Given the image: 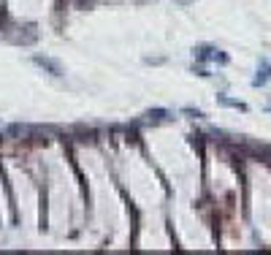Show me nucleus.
<instances>
[{"instance_id": "1", "label": "nucleus", "mask_w": 271, "mask_h": 255, "mask_svg": "<svg viewBox=\"0 0 271 255\" xmlns=\"http://www.w3.org/2000/svg\"><path fill=\"white\" fill-rule=\"evenodd\" d=\"M193 57L201 60V63H220V65L228 63V54L220 52L217 47H195L193 49Z\"/></svg>"}, {"instance_id": "2", "label": "nucleus", "mask_w": 271, "mask_h": 255, "mask_svg": "<svg viewBox=\"0 0 271 255\" xmlns=\"http://www.w3.org/2000/svg\"><path fill=\"white\" fill-rule=\"evenodd\" d=\"M269 79H271V63H269V60H260V63H258V74H255L252 84H255V87H263Z\"/></svg>"}, {"instance_id": "3", "label": "nucleus", "mask_w": 271, "mask_h": 255, "mask_svg": "<svg viewBox=\"0 0 271 255\" xmlns=\"http://www.w3.org/2000/svg\"><path fill=\"white\" fill-rule=\"evenodd\" d=\"M33 63H36V65H41V68H46L52 76H60V74H63L60 63H54V60H49V57H33Z\"/></svg>"}, {"instance_id": "4", "label": "nucleus", "mask_w": 271, "mask_h": 255, "mask_svg": "<svg viewBox=\"0 0 271 255\" xmlns=\"http://www.w3.org/2000/svg\"><path fill=\"white\" fill-rule=\"evenodd\" d=\"M217 103L228 106V109H239V111H247V103H242V101H233V98H228V95H217Z\"/></svg>"}, {"instance_id": "5", "label": "nucleus", "mask_w": 271, "mask_h": 255, "mask_svg": "<svg viewBox=\"0 0 271 255\" xmlns=\"http://www.w3.org/2000/svg\"><path fill=\"white\" fill-rule=\"evenodd\" d=\"M184 114H190V117H195V120H201V117H203V111H201V109H184Z\"/></svg>"}, {"instance_id": "6", "label": "nucleus", "mask_w": 271, "mask_h": 255, "mask_svg": "<svg viewBox=\"0 0 271 255\" xmlns=\"http://www.w3.org/2000/svg\"><path fill=\"white\" fill-rule=\"evenodd\" d=\"M269 111H271V101H269Z\"/></svg>"}]
</instances>
